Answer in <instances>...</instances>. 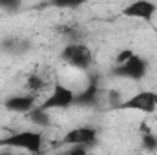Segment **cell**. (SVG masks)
Returning a JSON list of instances; mask_svg holds the SVG:
<instances>
[{"label": "cell", "instance_id": "obj_1", "mask_svg": "<svg viewBox=\"0 0 157 155\" xmlns=\"http://www.w3.org/2000/svg\"><path fill=\"white\" fill-rule=\"evenodd\" d=\"M42 131L35 130H22V131H13L11 135L4 137L0 141V146H9L15 150H24L29 153L39 155L42 152Z\"/></svg>", "mask_w": 157, "mask_h": 155}, {"label": "cell", "instance_id": "obj_2", "mask_svg": "<svg viewBox=\"0 0 157 155\" xmlns=\"http://www.w3.org/2000/svg\"><path fill=\"white\" fill-rule=\"evenodd\" d=\"M121 112H141V113H155L157 112V91L143 89L135 95L128 97L117 106Z\"/></svg>", "mask_w": 157, "mask_h": 155}, {"label": "cell", "instance_id": "obj_3", "mask_svg": "<svg viewBox=\"0 0 157 155\" xmlns=\"http://www.w3.org/2000/svg\"><path fill=\"white\" fill-rule=\"evenodd\" d=\"M60 57L70 64L73 66L75 70H80V71H88L93 64V55L90 51V47L82 42H70L64 46Z\"/></svg>", "mask_w": 157, "mask_h": 155}, {"label": "cell", "instance_id": "obj_4", "mask_svg": "<svg viewBox=\"0 0 157 155\" xmlns=\"http://www.w3.org/2000/svg\"><path fill=\"white\" fill-rule=\"evenodd\" d=\"M75 106V93L73 89H70L68 86H64L62 82H55L49 95L44 99V102L40 104V108L44 112H51V110H68Z\"/></svg>", "mask_w": 157, "mask_h": 155}, {"label": "cell", "instance_id": "obj_5", "mask_svg": "<svg viewBox=\"0 0 157 155\" xmlns=\"http://www.w3.org/2000/svg\"><path fill=\"white\" fill-rule=\"evenodd\" d=\"M146 71H148V62L141 55H137V53H133L124 64L115 66L112 70V73L115 77L128 78V80H141V78L146 77Z\"/></svg>", "mask_w": 157, "mask_h": 155}, {"label": "cell", "instance_id": "obj_6", "mask_svg": "<svg viewBox=\"0 0 157 155\" xmlns=\"http://www.w3.org/2000/svg\"><path fill=\"white\" fill-rule=\"evenodd\" d=\"M99 139V131L91 126H78L70 130L64 137H62V144H68V146H91L95 144Z\"/></svg>", "mask_w": 157, "mask_h": 155}, {"label": "cell", "instance_id": "obj_7", "mask_svg": "<svg viewBox=\"0 0 157 155\" xmlns=\"http://www.w3.org/2000/svg\"><path fill=\"white\" fill-rule=\"evenodd\" d=\"M155 11H157V6L154 2H148V0H135V2H130L126 7H122L124 17L144 20V22H152Z\"/></svg>", "mask_w": 157, "mask_h": 155}, {"label": "cell", "instance_id": "obj_8", "mask_svg": "<svg viewBox=\"0 0 157 155\" xmlns=\"http://www.w3.org/2000/svg\"><path fill=\"white\" fill-rule=\"evenodd\" d=\"M4 108L7 112H13V113H24V115H28L35 108V97L33 95H13V97L6 99Z\"/></svg>", "mask_w": 157, "mask_h": 155}, {"label": "cell", "instance_id": "obj_9", "mask_svg": "<svg viewBox=\"0 0 157 155\" xmlns=\"http://www.w3.org/2000/svg\"><path fill=\"white\" fill-rule=\"evenodd\" d=\"M99 93H101V88H99V80L93 78L78 95H75V106H82V108H91L99 102Z\"/></svg>", "mask_w": 157, "mask_h": 155}, {"label": "cell", "instance_id": "obj_10", "mask_svg": "<svg viewBox=\"0 0 157 155\" xmlns=\"http://www.w3.org/2000/svg\"><path fill=\"white\" fill-rule=\"evenodd\" d=\"M28 119L37 126V128H48L51 124V117L48 112H44L40 106H35L29 113H28Z\"/></svg>", "mask_w": 157, "mask_h": 155}, {"label": "cell", "instance_id": "obj_11", "mask_svg": "<svg viewBox=\"0 0 157 155\" xmlns=\"http://www.w3.org/2000/svg\"><path fill=\"white\" fill-rule=\"evenodd\" d=\"M44 88V78L37 75V73H33V75H29L28 80H26V89L28 91H31V93H37Z\"/></svg>", "mask_w": 157, "mask_h": 155}, {"label": "cell", "instance_id": "obj_12", "mask_svg": "<svg viewBox=\"0 0 157 155\" xmlns=\"http://www.w3.org/2000/svg\"><path fill=\"white\" fill-rule=\"evenodd\" d=\"M143 146L146 148V150H157V137L152 133V131H144V135H143Z\"/></svg>", "mask_w": 157, "mask_h": 155}, {"label": "cell", "instance_id": "obj_13", "mask_svg": "<svg viewBox=\"0 0 157 155\" xmlns=\"http://www.w3.org/2000/svg\"><path fill=\"white\" fill-rule=\"evenodd\" d=\"M132 55H133V51H132V49H122V51L119 53L117 57H115V66H121V64H124V62H126V60H128Z\"/></svg>", "mask_w": 157, "mask_h": 155}, {"label": "cell", "instance_id": "obj_14", "mask_svg": "<svg viewBox=\"0 0 157 155\" xmlns=\"http://www.w3.org/2000/svg\"><path fill=\"white\" fill-rule=\"evenodd\" d=\"M66 155H88L84 146H70V150L66 152Z\"/></svg>", "mask_w": 157, "mask_h": 155}, {"label": "cell", "instance_id": "obj_15", "mask_svg": "<svg viewBox=\"0 0 157 155\" xmlns=\"http://www.w3.org/2000/svg\"><path fill=\"white\" fill-rule=\"evenodd\" d=\"M0 155H11V153H7V152H2V153H0Z\"/></svg>", "mask_w": 157, "mask_h": 155}]
</instances>
